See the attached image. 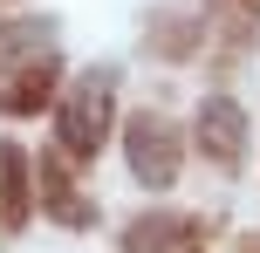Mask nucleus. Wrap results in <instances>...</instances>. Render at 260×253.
<instances>
[{"instance_id":"obj_1","label":"nucleus","mask_w":260,"mask_h":253,"mask_svg":"<svg viewBox=\"0 0 260 253\" xmlns=\"http://www.w3.org/2000/svg\"><path fill=\"white\" fill-rule=\"evenodd\" d=\"M103 110H110V89H103V82H82V96L69 103V117H62V137H69V151H96Z\"/></svg>"},{"instance_id":"obj_2","label":"nucleus","mask_w":260,"mask_h":253,"mask_svg":"<svg viewBox=\"0 0 260 253\" xmlns=\"http://www.w3.org/2000/svg\"><path fill=\"white\" fill-rule=\"evenodd\" d=\"M130 158H137V178H144V185H165L171 164H178V158H171V137L157 130V123H137V151H130Z\"/></svg>"},{"instance_id":"obj_3","label":"nucleus","mask_w":260,"mask_h":253,"mask_svg":"<svg viewBox=\"0 0 260 253\" xmlns=\"http://www.w3.org/2000/svg\"><path fill=\"white\" fill-rule=\"evenodd\" d=\"M206 137H212V158H233V151H240V110L233 103H206Z\"/></svg>"}]
</instances>
